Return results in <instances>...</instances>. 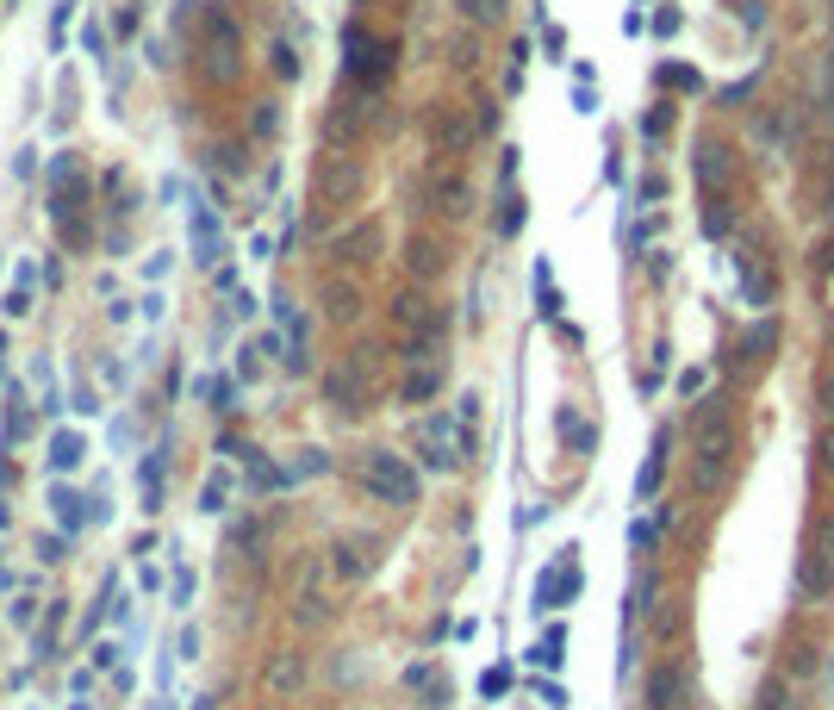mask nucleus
I'll return each mask as SVG.
<instances>
[{
    "mask_svg": "<svg viewBox=\"0 0 834 710\" xmlns=\"http://www.w3.org/2000/svg\"><path fill=\"white\" fill-rule=\"evenodd\" d=\"M417 449H423V467H430V474H448V467L467 455V430H455L448 412H430V418L417 424Z\"/></svg>",
    "mask_w": 834,
    "mask_h": 710,
    "instance_id": "nucleus-4",
    "label": "nucleus"
},
{
    "mask_svg": "<svg viewBox=\"0 0 834 710\" xmlns=\"http://www.w3.org/2000/svg\"><path fill=\"white\" fill-rule=\"evenodd\" d=\"M6 623H13V629H31V623H38V598H31V592H13V604H6Z\"/></svg>",
    "mask_w": 834,
    "mask_h": 710,
    "instance_id": "nucleus-21",
    "label": "nucleus"
},
{
    "mask_svg": "<svg viewBox=\"0 0 834 710\" xmlns=\"http://www.w3.org/2000/svg\"><path fill=\"white\" fill-rule=\"evenodd\" d=\"M318 474H330V455L324 449H299L293 461H286V480L299 486V480H318Z\"/></svg>",
    "mask_w": 834,
    "mask_h": 710,
    "instance_id": "nucleus-16",
    "label": "nucleus"
},
{
    "mask_svg": "<svg viewBox=\"0 0 834 710\" xmlns=\"http://www.w3.org/2000/svg\"><path fill=\"white\" fill-rule=\"evenodd\" d=\"M231 492H237V480H231V474H206V486H200V511H206V518L231 511Z\"/></svg>",
    "mask_w": 834,
    "mask_h": 710,
    "instance_id": "nucleus-15",
    "label": "nucleus"
},
{
    "mask_svg": "<svg viewBox=\"0 0 834 710\" xmlns=\"http://www.w3.org/2000/svg\"><path fill=\"white\" fill-rule=\"evenodd\" d=\"M0 381H6V337H0Z\"/></svg>",
    "mask_w": 834,
    "mask_h": 710,
    "instance_id": "nucleus-37",
    "label": "nucleus"
},
{
    "mask_svg": "<svg viewBox=\"0 0 834 710\" xmlns=\"http://www.w3.org/2000/svg\"><path fill=\"white\" fill-rule=\"evenodd\" d=\"M324 299H330V318H349L355 312V287H343V281L324 287Z\"/></svg>",
    "mask_w": 834,
    "mask_h": 710,
    "instance_id": "nucleus-25",
    "label": "nucleus"
},
{
    "mask_svg": "<svg viewBox=\"0 0 834 710\" xmlns=\"http://www.w3.org/2000/svg\"><path fill=\"white\" fill-rule=\"evenodd\" d=\"M237 387H243L237 374H200V381H193V399H200L206 412L225 418V412H237Z\"/></svg>",
    "mask_w": 834,
    "mask_h": 710,
    "instance_id": "nucleus-12",
    "label": "nucleus"
},
{
    "mask_svg": "<svg viewBox=\"0 0 834 710\" xmlns=\"http://www.w3.org/2000/svg\"><path fill=\"white\" fill-rule=\"evenodd\" d=\"M187 604H193V573L174 568V611H187Z\"/></svg>",
    "mask_w": 834,
    "mask_h": 710,
    "instance_id": "nucleus-27",
    "label": "nucleus"
},
{
    "mask_svg": "<svg viewBox=\"0 0 834 710\" xmlns=\"http://www.w3.org/2000/svg\"><path fill=\"white\" fill-rule=\"evenodd\" d=\"M829 94H834V56H829Z\"/></svg>",
    "mask_w": 834,
    "mask_h": 710,
    "instance_id": "nucleus-38",
    "label": "nucleus"
},
{
    "mask_svg": "<svg viewBox=\"0 0 834 710\" xmlns=\"http://www.w3.org/2000/svg\"><path fill=\"white\" fill-rule=\"evenodd\" d=\"M362 193V162L355 156H324L318 162V212H343Z\"/></svg>",
    "mask_w": 834,
    "mask_h": 710,
    "instance_id": "nucleus-6",
    "label": "nucleus"
},
{
    "mask_svg": "<svg viewBox=\"0 0 834 710\" xmlns=\"http://www.w3.org/2000/svg\"><path fill=\"white\" fill-rule=\"evenodd\" d=\"M505 686H511V673H505V667H492V673H486V680H480V692H486V698H498V692H505Z\"/></svg>",
    "mask_w": 834,
    "mask_h": 710,
    "instance_id": "nucleus-31",
    "label": "nucleus"
},
{
    "mask_svg": "<svg viewBox=\"0 0 834 710\" xmlns=\"http://www.w3.org/2000/svg\"><path fill=\"white\" fill-rule=\"evenodd\" d=\"M560 648H566V636H560V629H549V636L530 648V661H536L542 673H555V667H560Z\"/></svg>",
    "mask_w": 834,
    "mask_h": 710,
    "instance_id": "nucleus-20",
    "label": "nucleus"
},
{
    "mask_svg": "<svg viewBox=\"0 0 834 710\" xmlns=\"http://www.w3.org/2000/svg\"><path fill=\"white\" fill-rule=\"evenodd\" d=\"M362 480H368V492H374L380 505H412L417 499V467L405 455H393V449H374V455L362 461Z\"/></svg>",
    "mask_w": 834,
    "mask_h": 710,
    "instance_id": "nucleus-3",
    "label": "nucleus"
},
{
    "mask_svg": "<svg viewBox=\"0 0 834 710\" xmlns=\"http://www.w3.org/2000/svg\"><path fill=\"white\" fill-rule=\"evenodd\" d=\"M436 387H442V374H436V362H423V368H412V381H405V399H412V406H423Z\"/></svg>",
    "mask_w": 834,
    "mask_h": 710,
    "instance_id": "nucleus-17",
    "label": "nucleus"
},
{
    "mask_svg": "<svg viewBox=\"0 0 834 710\" xmlns=\"http://www.w3.org/2000/svg\"><path fill=\"white\" fill-rule=\"evenodd\" d=\"M660 467H667V436H654V455L642 461V486H635L642 499H654V486H660Z\"/></svg>",
    "mask_w": 834,
    "mask_h": 710,
    "instance_id": "nucleus-18",
    "label": "nucleus"
},
{
    "mask_svg": "<svg viewBox=\"0 0 834 710\" xmlns=\"http://www.w3.org/2000/svg\"><path fill=\"white\" fill-rule=\"evenodd\" d=\"M50 212H56V231H63V244L69 250H88L94 244V206H88V168L75 162V156H63L56 162V193H50Z\"/></svg>",
    "mask_w": 834,
    "mask_h": 710,
    "instance_id": "nucleus-1",
    "label": "nucleus"
},
{
    "mask_svg": "<svg viewBox=\"0 0 834 710\" xmlns=\"http://www.w3.org/2000/svg\"><path fill=\"white\" fill-rule=\"evenodd\" d=\"M275 324H280V337H286L280 368H286V374H299V368H305V312H299L293 299H275Z\"/></svg>",
    "mask_w": 834,
    "mask_h": 710,
    "instance_id": "nucleus-10",
    "label": "nucleus"
},
{
    "mask_svg": "<svg viewBox=\"0 0 834 710\" xmlns=\"http://www.w3.org/2000/svg\"><path fill=\"white\" fill-rule=\"evenodd\" d=\"M138 492H143V511L156 518V511H162V449H149V455H143V467H138Z\"/></svg>",
    "mask_w": 834,
    "mask_h": 710,
    "instance_id": "nucleus-14",
    "label": "nucleus"
},
{
    "mask_svg": "<svg viewBox=\"0 0 834 710\" xmlns=\"http://www.w3.org/2000/svg\"><path fill=\"white\" fill-rule=\"evenodd\" d=\"M69 412H75V418H100L106 406H100V393H94V387H75V399H69Z\"/></svg>",
    "mask_w": 834,
    "mask_h": 710,
    "instance_id": "nucleus-26",
    "label": "nucleus"
},
{
    "mask_svg": "<svg viewBox=\"0 0 834 710\" xmlns=\"http://www.w3.org/2000/svg\"><path fill=\"white\" fill-rule=\"evenodd\" d=\"M268 686H275V692H293V686H299V661H293V654H280L275 667H268Z\"/></svg>",
    "mask_w": 834,
    "mask_h": 710,
    "instance_id": "nucleus-24",
    "label": "nucleus"
},
{
    "mask_svg": "<svg viewBox=\"0 0 834 710\" xmlns=\"http://www.w3.org/2000/svg\"><path fill=\"white\" fill-rule=\"evenodd\" d=\"M187 244H193V262L200 269H225V225H218V212L200 200V193H187Z\"/></svg>",
    "mask_w": 834,
    "mask_h": 710,
    "instance_id": "nucleus-5",
    "label": "nucleus"
},
{
    "mask_svg": "<svg viewBox=\"0 0 834 710\" xmlns=\"http://www.w3.org/2000/svg\"><path fill=\"white\" fill-rule=\"evenodd\" d=\"M324 393H330L343 412H355V387H349V374H343V368H330V374H324Z\"/></svg>",
    "mask_w": 834,
    "mask_h": 710,
    "instance_id": "nucleus-23",
    "label": "nucleus"
},
{
    "mask_svg": "<svg viewBox=\"0 0 834 710\" xmlns=\"http://www.w3.org/2000/svg\"><path fill=\"white\" fill-rule=\"evenodd\" d=\"M38 281H44V275H38V262H31V256H19V269H13V287H6V299H0V312H6L13 324L38 312Z\"/></svg>",
    "mask_w": 834,
    "mask_h": 710,
    "instance_id": "nucleus-8",
    "label": "nucleus"
},
{
    "mask_svg": "<svg viewBox=\"0 0 834 710\" xmlns=\"http://www.w3.org/2000/svg\"><path fill=\"white\" fill-rule=\"evenodd\" d=\"M168 262H174V256H168V250H156V256L143 262V281H162V275H168Z\"/></svg>",
    "mask_w": 834,
    "mask_h": 710,
    "instance_id": "nucleus-30",
    "label": "nucleus"
},
{
    "mask_svg": "<svg viewBox=\"0 0 834 710\" xmlns=\"http://www.w3.org/2000/svg\"><path fill=\"white\" fill-rule=\"evenodd\" d=\"M262 362H268V349H262V343H256V337H250V343H243V362H237V381H243V387H250V381H256V374H262Z\"/></svg>",
    "mask_w": 834,
    "mask_h": 710,
    "instance_id": "nucleus-22",
    "label": "nucleus"
},
{
    "mask_svg": "<svg viewBox=\"0 0 834 710\" xmlns=\"http://www.w3.org/2000/svg\"><path fill=\"white\" fill-rule=\"evenodd\" d=\"M461 6H467L473 19H498V0H461Z\"/></svg>",
    "mask_w": 834,
    "mask_h": 710,
    "instance_id": "nucleus-34",
    "label": "nucleus"
},
{
    "mask_svg": "<svg viewBox=\"0 0 834 710\" xmlns=\"http://www.w3.org/2000/svg\"><path fill=\"white\" fill-rule=\"evenodd\" d=\"M0 592H6V598L19 592V579H13V568H6V561H0Z\"/></svg>",
    "mask_w": 834,
    "mask_h": 710,
    "instance_id": "nucleus-35",
    "label": "nucleus"
},
{
    "mask_svg": "<svg viewBox=\"0 0 834 710\" xmlns=\"http://www.w3.org/2000/svg\"><path fill=\"white\" fill-rule=\"evenodd\" d=\"M0 530H13V511H6V499H0Z\"/></svg>",
    "mask_w": 834,
    "mask_h": 710,
    "instance_id": "nucleus-36",
    "label": "nucleus"
},
{
    "mask_svg": "<svg viewBox=\"0 0 834 710\" xmlns=\"http://www.w3.org/2000/svg\"><path fill=\"white\" fill-rule=\"evenodd\" d=\"M250 256H256V262H275V237L256 231V237H250Z\"/></svg>",
    "mask_w": 834,
    "mask_h": 710,
    "instance_id": "nucleus-29",
    "label": "nucleus"
},
{
    "mask_svg": "<svg viewBox=\"0 0 834 710\" xmlns=\"http://www.w3.org/2000/svg\"><path fill=\"white\" fill-rule=\"evenodd\" d=\"M31 424H38V406H31L25 387L13 381V387H6V412H0V442H25Z\"/></svg>",
    "mask_w": 834,
    "mask_h": 710,
    "instance_id": "nucleus-11",
    "label": "nucleus"
},
{
    "mask_svg": "<svg viewBox=\"0 0 834 710\" xmlns=\"http://www.w3.org/2000/svg\"><path fill=\"white\" fill-rule=\"evenodd\" d=\"M13 175L31 181V175H38V150H19V156H13Z\"/></svg>",
    "mask_w": 834,
    "mask_h": 710,
    "instance_id": "nucleus-28",
    "label": "nucleus"
},
{
    "mask_svg": "<svg viewBox=\"0 0 834 710\" xmlns=\"http://www.w3.org/2000/svg\"><path fill=\"white\" fill-rule=\"evenodd\" d=\"M250 486H256V492H286L293 480H286V467H268V461H250Z\"/></svg>",
    "mask_w": 834,
    "mask_h": 710,
    "instance_id": "nucleus-19",
    "label": "nucleus"
},
{
    "mask_svg": "<svg viewBox=\"0 0 834 710\" xmlns=\"http://www.w3.org/2000/svg\"><path fill=\"white\" fill-rule=\"evenodd\" d=\"M50 518H56V530H63V536H81V530H88V518H94V499H81L75 486H63V480H56V486H50Z\"/></svg>",
    "mask_w": 834,
    "mask_h": 710,
    "instance_id": "nucleus-9",
    "label": "nucleus"
},
{
    "mask_svg": "<svg viewBox=\"0 0 834 710\" xmlns=\"http://www.w3.org/2000/svg\"><path fill=\"white\" fill-rule=\"evenodd\" d=\"M174 654H181V661H193V654H200V629H181V642H174Z\"/></svg>",
    "mask_w": 834,
    "mask_h": 710,
    "instance_id": "nucleus-33",
    "label": "nucleus"
},
{
    "mask_svg": "<svg viewBox=\"0 0 834 710\" xmlns=\"http://www.w3.org/2000/svg\"><path fill=\"white\" fill-rule=\"evenodd\" d=\"M566 598H579V561H573V549L536 579V611H560Z\"/></svg>",
    "mask_w": 834,
    "mask_h": 710,
    "instance_id": "nucleus-7",
    "label": "nucleus"
},
{
    "mask_svg": "<svg viewBox=\"0 0 834 710\" xmlns=\"http://www.w3.org/2000/svg\"><path fill=\"white\" fill-rule=\"evenodd\" d=\"M38 561H50V568H56V561H63V536H44V543H38Z\"/></svg>",
    "mask_w": 834,
    "mask_h": 710,
    "instance_id": "nucleus-32",
    "label": "nucleus"
},
{
    "mask_svg": "<svg viewBox=\"0 0 834 710\" xmlns=\"http://www.w3.org/2000/svg\"><path fill=\"white\" fill-rule=\"evenodd\" d=\"M44 461H50V474H56V480H63V474H75V467L88 461V436H81V430H50V455H44Z\"/></svg>",
    "mask_w": 834,
    "mask_h": 710,
    "instance_id": "nucleus-13",
    "label": "nucleus"
},
{
    "mask_svg": "<svg viewBox=\"0 0 834 710\" xmlns=\"http://www.w3.org/2000/svg\"><path fill=\"white\" fill-rule=\"evenodd\" d=\"M343 69H349V81H362V88H387V75H393V44L374 38V31H362V25H343Z\"/></svg>",
    "mask_w": 834,
    "mask_h": 710,
    "instance_id": "nucleus-2",
    "label": "nucleus"
}]
</instances>
